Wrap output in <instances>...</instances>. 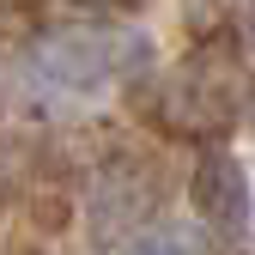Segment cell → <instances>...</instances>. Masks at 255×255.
Returning <instances> with one entry per match:
<instances>
[{"instance_id": "1", "label": "cell", "mask_w": 255, "mask_h": 255, "mask_svg": "<svg viewBox=\"0 0 255 255\" xmlns=\"http://www.w3.org/2000/svg\"><path fill=\"white\" fill-rule=\"evenodd\" d=\"M152 43L140 30H67V37H49L30 55V79H37L49 98H104L110 85H122L128 73L146 67Z\"/></svg>"}, {"instance_id": "2", "label": "cell", "mask_w": 255, "mask_h": 255, "mask_svg": "<svg viewBox=\"0 0 255 255\" xmlns=\"http://www.w3.org/2000/svg\"><path fill=\"white\" fill-rule=\"evenodd\" d=\"M249 110V73L243 61L231 49H201L188 55L182 67L170 73L164 85V116L170 128H195V134H207V128H225Z\"/></svg>"}, {"instance_id": "3", "label": "cell", "mask_w": 255, "mask_h": 255, "mask_svg": "<svg viewBox=\"0 0 255 255\" xmlns=\"http://www.w3.org/2000/svg\"><path fill=\"white\" fill-rule=\"evenodd\" d=\"M158 207V170L146 158H122V164H104L98 188H91V231L116 237V231H134L146 225Z\"/></svg>"}, {"instance_id": "4", "label": "cell", "mask_w": 255, "mask_h": 255, "mask_svg": "<svg viewBox=\"0 0 255 255\" xmlns=\"http://www.w3.org/2000/svg\"><path fill=\"white\" fill-rule=\"evenodd\" d=\"M195 213L213 231H243L255 213V182L231 152H207L195 164Z\"/></svg>"}, {"instance_id": "5", "label": "cell", "mask_w": 255, "mask_h": 255, "mask_svg": "<svg viewBox=\"0 0 255 255\" xmlns=\"http://www.w3.org/2000/svg\"><path fill=\"white\" fill-rule=\"evenodd\" d=\"M128 255H207V243H201L195 225H176V219H164V225H146L134 243H128Z\"/></svg>"}, {"instance_id": "6", "label": "cell", "mask_w": 255, "mask_h": 255, "mask_svg": "<svg viewBox=\"0 0 255 255\" xmlns=\"http://www.w3.org/2000/svg\"><path fill=\"white\" fill-rule=\"evenodd\" d=\"M249 43H255V6H249Z\"/></svg>"}]
</instances>
